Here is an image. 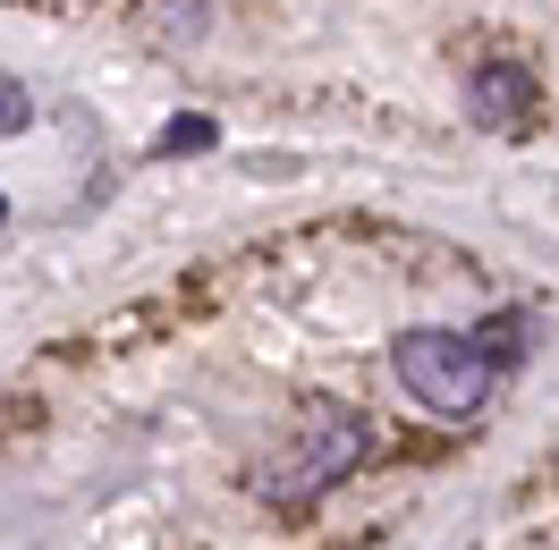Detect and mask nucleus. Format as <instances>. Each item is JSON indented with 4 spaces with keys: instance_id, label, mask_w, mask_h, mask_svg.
<instances>
[{
    "instance_id": "nucleus-4",
    "label": "nucleus",
    "mask_w": 559,
    "mask_h": 550,
    "mask_svg": "<svg viewBox=\"0 0 559 550\" xmlns=\"http://www.w3.org/2000/svg\"><path fill=\"white\" fill-rule=\"evenodd\" d=\"M204 144H212V119H204V110H178L170 128H162V153H204Z\"/></svg>"
},
{
    "instance_id": "nucleus-2",
    "label": "nucleus",
    "mask_w": 559,
    "mask_h": 550,
    "mask_svg": "<svg viewBox=\"0 0 559 550\" xmlns=\"http://www.w3.org/2000/svg\"><path fill=\"white\" fill-rule=\"evenodd\" d=\"M365 441H373V432H365L356 407H314L306 415V441L263 475V500H314L322 482H348V466L365 457Z\"/></svg>"
},
{
    "instance_id": "nucleus-5",
    "label": "nucleus",
    "mask_w": 559,
    "mask_h": 550,
    "mask_svg": "<svg viewBox=\"0 0 559 550\" xmlns=\"http://www.w3.org/2000/svg\"><path fill=\"white\" fill-rule=\"evenodd\" d=\"M26 119H35V103H26V85H17V76H0V136H17Z\"/></svg>"
},
{
    "instance_id": "nucleus-1",
    "label": "nucleus",
    "mask_w": 559,
    "mask_h": 550,
    "mask_svg": "<svg viewBox=\"0 0 559 550\" xmlns=\"http://www.w3.org/2000/svg\"><path fill=\"white\" fill-rule=\"evenodd\" d=\"M390 364H399V381H407V398H416L424 415H475L491 390V356L484 339H466V331H407V339L390 347Z\"/></svg>"
},
{
    "instance_id": "nucleus-3",
    "label": "nucleus",
    "mask_w": 559,
    "mask_h": 550,
    "mask_svg": "<svg viewBox=\"0 0 559 550\" xmlns=\"http://www.w3.org/2000/svg\"><path fill=\"white\" fill-rule=\"evenodd\" d=\"M466 110H475L484 128H525V110H534V76H525L518 60H491V69H475V85H466Z\"/></svg>"
},
{
    "instance_id": "nucleus-6",
    "label": "nucleus",
    "mask_w": 559,
    "mask_h": 550,
    "mask_svg": "<svg viewBox=\"0 0 559 550\" xmlns=\"http://www.w3.org/2000/svg\"><path fill=\"white\" fill-rule=\"evenodd\" d=\"M0 220H9V195H0Z\"/></svg>"
}]
</instances>
